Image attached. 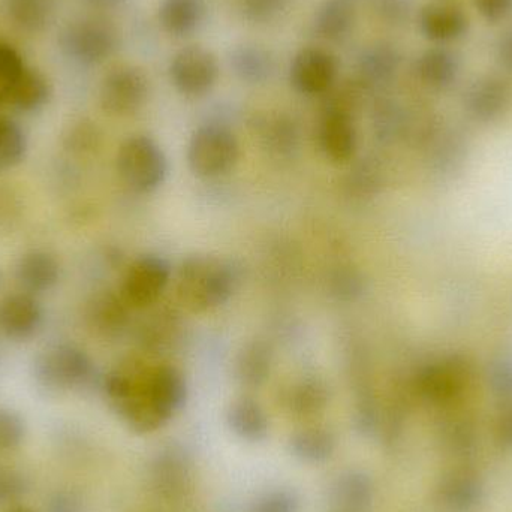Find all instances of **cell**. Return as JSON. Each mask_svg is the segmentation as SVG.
Masks as SVG:
<instances>
[{
	"label": "cell",
	"mask_w": 512,
	"mask_h": 512,
	"mask_svg": "<svg viewBox=\"0 0 512 512\" xmlns=\"http://www.w3.org/2000/svg\"><path fill=\"white\" fill-rule=\"evenodd\" d=\"M239 283V268L230 259L215 255L188 256L177 270V300L189 312H210L227 303Z\"/></svg>",
	"instance_id": "obj_1"
},
{
	"label": "cell",
	"mask_w": 512,
	"mask_h": 512,
	"mask_svg": "<svg viewBox=\"0 0 512 512\" xmlns=\"http://www.w3.org/2000/svg\"><path fill=\"white\" fill-rule=\"evenodd\" d=\"M152 369L140 363H126L105 376L104 390L108 402L120 418L137 433H150L168 423L150 394Z\"/></svg>",
	"instance_id": "obj_2"
},
{
	"label": "cell",
	"mask_w": 512,
	"mask_h": 512,
	"mask_svg": "<svg viewBox=\"0 0 512 512\" xmlns=\"http://www.w3.org/2000/svg\"><path fill=\"white\" fill-rule=\"evenodd\" d=\"M116 165L120 179L135 194H153L167 180V155L149 135L126 138L117 152Z\"/></svg>",
	"instance_id": "obj_3"
},
{
	"label": "cell",
	"mask_w": 512,
	"mask_h": 512,
	"mask_svg": "<svg viewBox=\"0 0 512 512\" xmlns=\"http://www.w3.org/2000/svg\"><path fill=\"white\" fill-rule=\"evenodd\" d=\"M36 382L53 393L86 387L95 378V363L80 346L60 343L50 346L33 363Z\"/></svg>",
	"instance_id": "obj_4"
},
{
	"label": "cell",
	"mask_w": 512,
	"mask_h": 512,
	"mask_svg": "<svg viewBox=\"0 0 512 512\" xmlns=\"http://www.w3.org/2000/svg\"><path fill=\"white\" fill-rule=\"evenodd\" d=\"M240 159L236 134L222 125H204L192 134L188 164L201 179H216L234 170Z\"/></svg>",
	"instance_id": "obj_5"
},
{
	"label": "cell",
	"mask_w": 512,
	"mask_h": 512,
	"mask_svg": "<svg viewBox=\"0 0 512 512\" xmlns=\"http://www.w3.org/2000/svg\"><path fill=\"white\" fill-rule=\"evenodd\" d=\"M63 53L80 65H99L117 48V33L110 23L98 18L74 21L60 36Z\"/></svg>",
	"instance_id": "obj_6"
},
{
	"label": "cell",
	"mask_w": 512,
	"mask_h": 512,
	"mask_svg": "<svg viewBox=\"0 0 512 512\" xmlns=\"http://www.w3.org/2000/svg\"><path fill=\"white\" fill-rule=\"evenodd\" d=\"M149 93V78L144 71L137 66H119L102 80L99 104L108 116H134L146 105Z\"/></svg>",
	"instance_id": "obj_7"
},
{
	"label": "cell",
	"mask_w": 512,
	"mask_h": 512,
	"mask_svg": "<svg viewBox=\"0 0 512 512\" xmlns=\"http://www.w3.org/2000/svg\"><path fill=\"white\" fill-rule=\"evenodd\" d=\"M170 78L177 92L188 98H201L218 81V59L201 45H189L177 51L171 60Z\"/></svg>",
	"instance_id": "obj_8"
},
{
	"label": "cell",
	"mask_w": 512,
	"mask_h": 512,
	"mask_svg": "<svg viewBox=\"0 0 512 512\" xmlns=\"http://www.w3.org/2000/svg\"><path fill=\"white\" fill-rule=\"evenodd\" d=\"M171 280V265L159 255H143L135 259L123 277L120 294L131 307L152 306L161 298Z\"/></svg>",
	"instance_id": "obj_9"
},
{
	"label": "cell",
	"mask_w": 512,
	"mask_h": 512,
	"mask_svg": "<svg viewBox=\"0 0 512 512\" xmlns=\"http://www.w3.org/2000/svg\"><path fill=\"white\" fill-rule=\"evenodd\" d=\"M471 378V366L462 355H450L427 364L415 379L421 397L432 403L453 402L465 391Z\"/></svg>",
	"instance_id": "obj_10"
},
{
	"label": "cell",
	"mask_w": 512,
	"mask_h": 512,
	"mask_svg": "<svg viewBox=\"0 0 512 512\" xmlns=\"http://www.w3.org/2000/svg\"><path fill=\"white\" fill-rule=\"evenodd\" d=\"M336 57L322 48L307 47L298 51L289 68V81L301 95L318 96L330 92L337 80Z\"/></svg>",
	"instance_id": "obj_11"
},
{
	"label": "cell",
	"mask_w": 512,
	"mask_h": 512,
	"mask_svg": "<svg viewBox=\"0 0 512 512\" xmlns=\"http://www.w3.org/2000/svg\"><path fill=\"white\" fill-rule=\"evenodd\" d=\"M322 153L333 164H345L357 150V129L351 111L327 104L318 126Z\"/></svg>",
	"instance_id": "obj_12"
},
{
	"label": "cell",
	"mask_w": 512,
	"mask_h": 512,
	"mask_svg": "<svg viewBox=\"0 0 512 512\" xmlns=\"http://www.w3.org/2000/svg\"><path fill=\"white\" fill-rule=\"evenodd\" d=\"M45 312L36 295L15 292L0 300V331L17 342H26L41 331Z\"/></svg>",
	"instance_id": "obj_13"
},
{
	"label": "cell",
	"mask_w": 512,
	"mask_h": 512,
	"mask_svg": "<svg viewBox=\"0 0 512 512\" xmlns=\"http://www.w3.org/2000/svg\"><path fill=\"white\" fill-rule=\"evenodd\" d=\"M465 110L475 122H498L510 110L512 89L510 83L496 75L478 78L465 92Z\"/></svg>",
	"instance_id": "obj_14"
},
{
	"label": "cell",
	"mask_w": 512,
	"mask_h": 512,
	"mask_svg": "<svg viewBox=\"0 0 512 512\" xmlns=\"http://www.w3.org/2000/svg\"><path fill=\"white\" fill-rule=\"evenodd\" d=\"M14 277L21 291L38 297L59 285L62 265L51 252L32 249L24 252L15 262Z\"/></svg>",
	"instance_id": "obj_15"
},
{
	"label": "cell",
	"mask_w": 512,
	"mask_h": 512,
	"mask_svg": "<svg viewBox=\"0 0 512 512\" xmlns=\"http://www.w3.org/2000/svg\"><path fill=\"white\" fill-rule=\"evenodd\" d=\"M418 26L427 41L445 47L468 33L469 20L465 11L453 3H429L418 15Z\"/></svg>",
	"instance_id": "obj_16"
},
{
	"label": "cell",
	"mask_w": 512,
	"mask_h": 512,
	"mask_svg": "<svg viewBox=\"0 0 512 512\" xmlns=\"http://www.w3.org/2000/svg\"><path fill=\"white\" fill-rule=\"evenodd\" d=\"M149 387L153 403L168 421L186 403L188 385H186L185 376L176 367L168 364L153 367L150 372Z\"/></svg>",
	"instance_id": "obj_17"
},
{
	"label": "cell",
	"mask_w": 512,
	"mask_h": 512,
	"mask_svg": "<svg viewBox=\"0 0 512 512\" xmlns=\"http://www.w3.org/2000/svg\"><path fill=\"white\" fill-rule=\"evenodd\" d=\"M50 98L51 86L47 78L29 66L3 90V101L21 113L42 110Z\"/></svg>",
	"instance_id": "obj_18"
},
{
	"label": "cell",
	"mask_w": 512,
	"mask_h": 512,
	"mask_svg": "<svg viewBox=\"0 0 512 512\" xmlns=\"http://www.w3.org/2000/svg\"><path fill=\"white\" fill-rule=\"evenodd\" d=\"M459 72L460 63L456 54L442 45L424 51L415 62L418 80L430 89H448L456 83Z\"/></svg>",
	"instance_id": "obj_19"
},
{
	"label": "cell",
	"mask_w": 512,
	"mask_h": 512,
	"mask_svg": "<svg viewBox=\"0 0 512 512\" xmlns=\"http://www.w3.org/2000/svg\"><path fill=\"white\" fill-rule=\"evenodd\" d=\"M129 304L122 294L104 292L90 303L87 319L90 328L98 336L116 337L125 330L129 322Z\"/></svg>",
	"instance_id": "obj_20"
},
{
	"label": "cell",
	"mask_w": 512,
	"mask_h": 512,
	"mask_svg": "<svg viewBox=\"0 0 512 512\" xmlns=\"http://www.w3.org/2000/svg\"><path fill=\"white\" fill-rule=\"evenodd\" d=\"M189 465L186 457L176 450H168L156 459L153 468L155 487L167 501H179L189 487Z\"/></svg>",
	"instance_id": "obj_21"
},
{
	"label": "cell",
	"mask_w": 512,
	"mask_h": 512,
	"mask_svg": "<svg viewBox=\"0 0 512 512\" xmlns=\"http://www.w3.org/2000/svg\"><path fill=\"white\" fill-rule=\"evenodd\" d=\"M400 65L396 48L388 44H376L366 48L358 59V83L366 87L384 86L390 83Z\"/></svg>",
	"instance_id": "obj_22"
},
{
	"label": "cell",
	"mask_w": 512,
	"mask_h": 512,
	"mask_svg": "<svg viewBox=\"0 0 512 512\" xmlns=\"http://www.w3.org/2000/svg\"><path fill=\"white\" fill-rule=\"evenodd\" d=\"M273 367V349L264 340H251L236 357L237 381L248 388H258L267 381Z\"/></svg>",
	"instance_id": "obj_23"
},
{
	"label": "cell",
	"mask_w": 512,
	"mask_h": 512,
	"mask_svg": "<svg viewBox=\"0 0 512 512\" xmlns=\"http://www.w3.org/2000/svg\"><path fill=\"white\" fill-rule=\"evenodd\" d=\"M227 421L231 430L245 441L261 442L267 438L270 423L264 409L254 399L234 400L228 408Z\"/></svg>",
	"instance_id": "obj_24"
},
{
	"label": "cell",
	"mask_w": 512,
	"mask_h": 512,
	"mask_svg": "<svg viewBox=\"0 0 512 512\" xmlns=\"http://www.w3.org/2000/svg\"><path fill=\"white\" fill-rule=\"evenodd\" d=\"M355 23V8L351 0H325L315 14V32L325 41H343Z\"/></svg>",
	"instance_id": "obj_25"
},
{
	"label": "cell",
	"mask_w": 512,
	"mask_h": 512,
	"mask_svg": "<svg viewBox=\"0 0 512 512\" xmlns=\"http://www.w3.org/2000/svg\"><path fill=\"white\" fill-rule=\"evenodd\" d=\"M158 17L162 29L170 35H191L203 21V0H162Z\"/></svg>",
	"instance_id": "obj_26"
},
{
	"label": "cell",
	"mask_w": 512,
	"mask_h": 512,
	"mask_svg": "<svg viewBox=\"0 0 512 512\" xmlns=\"http://www.w3.org/2000/svg\"><path fill=\"white\" fill-rule=\"evenodd\" d=\"M483 487L475 475L465 471L448 474L439 487V498L453 511H468L480 502Z\"/></svg>",
	"instance_id": "obj_27"
},
{
	"label": "cell",
	"mask_w": 512,
	"mask_h": 512,
	"mask_svg": "<svg viewBox=\"0 0 512 512\" xmlns=\"http://www.w3.org/2000/svg\"><path fill=\"white\" fill-rule=\"evenodd\" d=\"M231 68L248 84L265 83L274 71V59L258 45H240L231 53Z\"/></svg>",
	"instance_id": "obj_28"
},
{
	"label": "cell",
	"mask_w": 512,
	"mask_h": 512,
	"mask_svg": "<svg viewBox=\"0 0 512 512\" xmlns=\"http://www.w3.org/2000/svg\"><path fill=\"white\" fill-rule=\"evenodd\" d=\"M289 447L294 456L304 462H325L336 450V438L325 427H307L294 433Z\"/></svg>",
	"instance_id": "obj_29"
},
{
	"label": "cell",
	"mask_w": 512,
	"mask_h": 512,
	"mask_svg": "<svg viewBox=\"0 0 512 512\" xmlns=\"http://www.w3.org/2000/svg\"><path fill=\"white\" fill-rule=\"evenodd\" d=\"M29 152V138L23 126L8 116H0V174L23 164Z\"/></svg>",
	"instance_id": "obj_30"
},
{
	"label": "cell",
	"mask_w": 512,
	"mask_h": 512,
	"mask_svg": "<svg viewBox=\"0 0 512 512\" xmlns=\"http://www.w3.org/2000/svg\"><path fill=\"white\" fill-rule=\"evenodd\" d=\"M330 393L327 385L319 379H304L289 388L286 393V406L298 417H312L324 411Z\"/></svg>",
	"instance_id": "obj_31"
},
{
	"label": "cell",
	"mask_w": 512,
	"mask_h": 512,
	"mask_svg": "<svg viewBox=\"0 0 512 512\" xmlns=\"http://www.w3.org/2000/svg\"><path fill=\"white\" fill-rule=\"evenodd\" d=\"M336 501L348 511H363L373 498V486L369 477L361 472H349L337 481Z\"/></svg>",
	"instance_id": "obj_32"
},
{
	"label": "cell",
	"mask_w": 512,
	"mask_h": 512,
	"mask_svg": "<svg viewBox=\"0 0 512 512\" xmlns=\"http://www.w3.org/2000/svg\"><path fill=\"white\" fill-rule=\"evenodd\" d=\"M6 11L15 26L26 32H39L50 20L48 0H6Z\"/></svg>",
	"instance_id": "obj_33"
},
{
	"label": "cell",
	"mask_w": 512,
	"mask_h": 512,
	"mask_svg": "<svg viewBox=\"0 0 512 512\" xmlns=\"http://www.w3.org/2000/svg\"><path fill=\"white\" fill-rule=\"evenodd\" d=\"M262 129H264V138L270 144L271 149L285 150L295 146L297 129L288 117H268L262 125Z\"/></svg>",
	"instance_id": "obj_34"
},
{
	"label": "cell",
	"mask_w": 512,
	"mask_h": 512,
	"mask_svg": "<svg viewBox=\"0 0 512 512\" xmlns=\"http://www.w3.org/2000/svg\"><path fill=\"white\" fill-rule=\"evenodd\" d=\"M487 384L493 396L502 400L512 399V357L504 355L490 363Z\"/></svg>",
	"instance_id": "obj_35"
},
{
	"label": "cell",
	"mask_w": 512,
	"mask_h": 512,
	"mask_svg": "<svg viewBox=\"0 0 512 512\" xmlns=\"http://www.w3.org/2000/svg\"><path fill=\"white\" fill-rule=\"evenodd\" d=\"M240 11L252 23H270L285 11L291 0H237Z\"/></svg>",
	"instance_id": "obj_36"
},
{
	"label": "cell",
	"mask_w": 512,
	"mask_h": 512,
	"mask_svg": "<svg viewBox=\"0 0 512 512\" xmlns=\"http://www.w3.org/2000/svg\"><path fill=\"white\" fill-rule=\"evenodd\" d=\"M99 140H101V135H99L98 128L92 122L81 120L71 126L66 134L65 144L72 152L83 155V153H90L98 149Z\"/></svg>",
	"instance_id": "obj_37"
},
{
	"label": "cell",
	"mask_w": 512,
	"mask_h": 512,
	"mask_svg": "<svg viewBox=\"0 0 512 512\" xmlns=\"http://www.w3.org/2000/svg\"><path fill=\"white\" fill-rule=\"evenodd\" d=\"M24 421L17 412L0 408V451L17 448L24 439Z\"/></svg>",
	"instance_id": "obj_38"
},
{
	"label": "cell",
	"mask_w": 512,
	"mask_h": 512,
	"mask_svg": "<svg viewBox=\"0 0 512 512\" xmlns=\"http://www.w3.org/2000/svg\"><path fill=\"white\" fill-rule=\"evenodd\" d=\"M23 57L12 45L0 42V92L26 69Z\"/></svg>",
	"instance_id": "obj_39"
},
{
	"label": "cell",
	"mask_w": 512,
	"mask_h": 512,
	"mask_svg": "<svg viewBox=\"0 0 512 512\" xmlns=\"http://www.w3.org/2000/svg\"><path fill=\"white\" fill-rule=\"evenodd\" d=\"M474 6L487 23H502L512 15V0H474Z\"/></svg>",
	"instance_id": "obj_40"
},
{
	"label": "cell",
	"mask_w": 512,
	"mask_h": 512,
	"mask_svg": "<svg viewBox=\"0 0 512 512\" xmlns=\"http://www.w3.org/2000/svg\"><path fill=\"white\" fill-rule=\"evenodd\" d=\"M26 481L12 469L0 468V504L15 501L23 495Z\"/></svg>",
	"instance_id": "obj_41"
},
{
	"label": "cell",
	"mask_w": 512,
	"mask_h": 512,
	"mask_svg": "<svg viewBox=\"0 0 512 512\" xmlns=\"http://www.w3.org/2000/svg\"><path fill=\"white\" fill-rule=\"evenodd\" d=\"M298 499L291 492H274L262 499L256 512H297Z\"/></svg>",
	"instance_id": "obj_42"
},
{
	"label": "cell",
	"mask_w": 512,
	"mask_h": 512,
	"mask_svg": "<svg viewBox=\"0 0 512 512\" xmlns=\"http://www.w3.org/2000/svg\"><path fill=\"white\" fill-rule=\"evenodd\" d=\"M495 438L502 447L512 448V405L499 414L495 424Z\"/></svg>",
	"instance_id": "obj_43"
},
{
	"label": "cell",
	"mask_w": 512,
	"mask_h": 512,
	"mask_svg": "<svg viewBox=\"0 0 512 512\" xmlns=\"http://www.w3.org/2000/svg\"><path fill=\"white\" fill-rule=\"evenodd\" d=\"M496 56L502 68L512 72V27L499 38L496 45Z\"/></svg>",
	"instance_id": "obj_44"
},
{
	"label": "cell",
	"mask_w": 512,
	"mask_h": 512,
	"mask_svg": "<svg viewBox=\"0 0 512 512\" xmlns=\"http://www.w3.org/2000/svg\"><path fill=\"white\" fill-rule=\"evenodd\" d=\"M14 195L6 191H0V227L14 221L17 218V209L14 201H11Z\"/></svg>",
	"instance_id": "obj_45"
},
{
	"label": "cell",
	"mask_w": 512,
	"mask_h": 512,
	"mask_svg": "<svg viewBox=\"0 0 512 512\" xmlns=\"http://www.w3.org/2000/svg\"><path fill=\"white\" fill-rule=\"evenodd\" d=\"M50 512H78V504L71 495H57L51 502Z\"/></svg>",
	"instance_id": "obj_46"
},
{
	"label": "cell",
	"mask_w": 512,
	"mask_h": 512,
	"mask_svg": "<svg viewBox=\"0 0 512 512\" xmlns=\"http://www.w3.org/2000/svg\"><path fill=\"white\" fill-rule=\"evenodd\" d=\"M84 2L90 3L96 8H113V6L119 5L123 0H84Z\"/></svg>",
	"instance_id": "obj_47"
},
{
	"label": "cell",
	"mask_w": 512,
	"mask_h": 512,
	"mask_svg": "<svg viewBox=\"0 0 512 512\" xmlns=\"http://www.w3.org/2000/svg\"><path fill=\"white\" fill-rule=\"evenodd\" d=\"M6 512H36L33 511L32 508L24 507V505H14V507L9 508Z\"/></svg>",
	"instance_id": "obj_48"
},
{
	"label": "cell",
	"mask_w": 512,
	"mask_h": 512,
	"mask_svg": "<svg viewBox=\"0 0 512 512\" xmlns=\"http://www.w3.org/2000/svg\"><path fill=\"white\" fill-rule=\"evenodd\" d=\"M3 102H5V101H3V95H2V92H0V105H2Z\"/></svg>",
	"instance_id": "obj_49"
},
{
	"label": "cell",
	"mask_w": 512,
	"mask_h": 512,
	"mask_svg": "<svg viewBox=\"0 0 512 512\" xmlns=\"http://www.w3.org/2000/svg\"><path fill=\"white\" fill-rule=\"evenodd\" d=\"M0 283H2V279H0Z\"/></svg>",
	"instance_id": "obj_50"
}]
</instances>
